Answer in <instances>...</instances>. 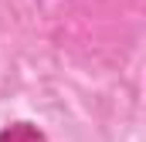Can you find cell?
<instances>
[{"label": "cell", "instance_id": "6da1fadb", "mask_svg": "<svg viewBox=\"0 0 146 142\" xmlns=\"http://www.w3.org/2000/svg\"><path fill=\"white\" fill-rule=\"evenodd\" d=\"M0 142H44V139L37 135V129H31V125H10L0 135Z\"/></svg>", "mask_w": 146, "mask_h": 142}]
</instances>
